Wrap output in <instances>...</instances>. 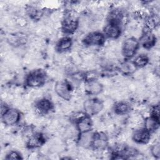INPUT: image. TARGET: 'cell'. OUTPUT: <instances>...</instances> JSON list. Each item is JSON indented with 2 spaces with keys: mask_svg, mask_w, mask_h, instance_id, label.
I'll list each match as a JSON object with an SVG mask.
<instances>
[{
  "mask_svg": "<svg viewBox=\"0 0 160 160\" xmlns=\"http://www.w3.org/2000/svg\"><path fill=\"white\" fill-rule=\"evenodd\" d=\"M6 159H22V155L18 151L15 150L10 151L6 156Z\"/></svg>",
  "mask_w": 160,
  "mask_h": 160,
  "instance_id": "obj_25",
  "label": "cell"
},
{
  "mask_svg": "<svg viewBox=\"0 0 160 160\" xmlns=\"http://www.w3.org/2000/svg\"><path fill=\"white\" fill-rule=\"evenodd\" d=\"M79 21L73 12H69L64 15L61 22V29L64 34H73L78 29Z\"/></svg>",
  "mask_w": 160,
  "mask_h": 160,
  "instance_id": "obj_1",
  "label": "cell"
},
{
  "mask_svg": "<svg viewBox=\"0 0 160 160\" xmlns=\"http://www.w3.org/2000/svg\"><path fill=\"white\" fill-rule=\"evenodd\" d=\"M109 144L108 138L104 132L93 133L91 147L94 151L101 152L106 149Z\"/></svg>",
  "mask_w": 160,
  "mask_h": 160,
  "instance_id": "obj_6",
  "label": "cell"
},
{
  "mask_svg": "<svg viewBox=\"0 0 160 160\" xmlns=\"http://www.w3.org/2000/svg\"><path fill=\"white\" fill-rule=\"evenodd\" d=\"M144 128H146L150 132H152L158 129L159 126V119L149 116L147 117L144 120Z\"/></svg>",
  "mask_w": 160,
  "mask_h": 160,
  "instance_id": "obj_21",
  "label": "cell"
},
{
  "mask_svg": "<svg viewBox=\"0 0 160 160\" xmlns=\"http://www.w3.org/2000/svg\"><path fill=\"white\" fill-rule=\"evenodd\" d=\"M139 43L146 49H151L156 43V36L151 31H143L139 38Z\"/></svg>",
  "mask_w": 160,
  "mask_h": 160,
  "instance_id": "obj_13",
  "label": "cell"
},
{
  "mask_svg": "<svg viewBox=\"0 0 160 160\" xmlns=\"http://www.w3.org/2000/svg\"><path fill=\"white\" fill-rule=\"evenodd\" d=\"M103 34L105 38L111 39H116L121 34V26L112 22H108L103 28Z\"/></svg>",
  "mask_w": 160,
  "mask_h": 160,
  "instance_id": "obj_12",
  "label": "cell"
},
{
  "mask_svg": "<svg viewBox=\"0 0 160 160\" xmlns=\"http://www.w3.org/2000/svg\"><path fill=\"white\" fill-rule=\"evenodd\" d=\"M98 76L99 74L96 71L91 69L83 73V81L84 82H88L97 80Z\"/></svg>",
  "mask_w": 160,
  "mask_h": 160,
  "instance_id": "obj_23",
  "label": "cell"
},
{
  "mask_svg": "<svg viewBox=\"0 0 160 160\" xmlns=\"http://www.w3.org/2000/svg\"><path fill=\"white\" fill-rule=\"evenodd\" d=\"M93 133L90 132L79 134L78 138V142L79 146L84 149H87L91 147Z\"/></svg>",
  "mask_w": 160,
  "mask_h": 160,
  "instance_id": "obj_20",
  "label": "cell"
},
{
  "mask_svg": "<svg viewBox=\"0 0 160 160\" xmlns=\"http://www.w3.org/2000/svg\"><path fill=\"white\" fill-rule=\"evenodd\" d=\"M105 36L99 31H92L87 34L82 39V43L88 47L101 46L105 43Z\"/></svg>",
  "mask_w": 160,
  "mask_h": 160,
  "instance_id": "obj_7",
  "label": "cell"
},
{
  "mask_svg": "<svg viewBox=\"0 0 160 160\" xmlns=\"http://www.w3.org/2000/svg\"><path fill=\"white\" fill-rule=\"evenodd\" d=\"M104 102L98 98H91L86 100L83 103L84 112L89 116L99 114L104 108Z\"/></svg>",
  "mask_w": 160,
  "mask_h": 160,
  "instance_id": "obj_5",
  "label": "cell"
},
{
  "mask_svg": "<svg viewBox=\"0 0 160 160\" xmlns=\"http://www.w3.org/2000/svg\"><path fill=\"white\" fill-rule=\"evenodd\" d=\"M149 61V57L144 54H141L135 57L132 61L134 64L137 68H143L146 67Z\"/></svg>",
  "mask_w": 160,
  "mask_h": 160,
  "instance_id": "obj_22",
  "label": "cell"
},
{
  "mask_svg": "<svg viewBox=\"0 0 160 160\" xmlns=\"http://www.w3.org/2000/svg\"><path fill=\"white\" fill-rule=\"evenodd\" d=\"M103 89V85L98 80L84 82V92L91 96L100 94Z\"/></svg>",
  "mask_w": 160,
  "mask_h": 160,
  "instance_id": "obj_14",
  "label": "cell"
},
{
  "mask_svg": "<svg viewBox=\"0 0 160 160\" xmlns=\"http://www.w3.org/2000/svg\"><path fill=\"white\" fill-rule=\"evenodd\" d=\"M2 122L4 126L11 127L16 125L21 119V113L16 108H9L3 114L1 115Z\"/></svg>",
  "mask_w": 160,
  "mask_h": 160,
  "instance_id": "obj_9",
  "label": "cell"
},
{
  "mask_svg": "<svg viewBox=\"0 0 160 160\" xmlns=\"http://www.w3.org/2000/svg\"><path fill=\"white\" fill-rule=\"evenodd\" d=\"M132 109L131 104L125 101H119L114 103L113 105V110L116 114L119 116H124L129 114Z\"/></svg>",
  "mask_w": 160,
  "mask_h": 160,
  "instance_id": "obj_17",
  "label": "cell"
},
{
  "mask_svg": "<svg viewBox=\"0 0 160 160\" xmlns=\"http://www.w3.org/2000/svg\"><path fill=\"white\" fill-rule=\"evenodd\" d=\"M56 94L61 99L69 101L74 96V90L72 84L67 80H59L54 86Z\"/></svg>",
  "mask_w": 160,
  "mask_h": 160,
  "instance_id": "obj_3",
  "label": "cell"
},
{
  "mask_svg": "<svg viewBox=\"0 0 160 160\" xmlns=\"http://www.w3.org/2000/svg\"><path fill=\"white\" fill-rule=\"evenodd\" d=\"M46 74L41 69H36L30 72L25 78V84L31 88H37L42 86L46 82Z\"/></svg>",
  "mask_w": 160,
  "mask_h": 160,
  "instance_id": "obj_2",
  "label": "cell"
},
{
  "mask_svg": "<svg viewBox=\"0 0 160 160\" xmlns=\"http://www.w3.org/2000/svg\"><path fill=\"white\" fill-rule=\"evenodd\" d=\"M137 69L132 61H126L121 62L118 68L119 71L123 75L128 76L134 74Z\"/></svg>",
  "mask_w": 160,
  "mask_h": 160,
  "instance_id": "obj_19",
  "label": "cell"
},
{
  "mask_svg": "<svg viewBox=\"0 0 160 160\" xmlns=\"http://www.w3.org/2000/svg\"><path fill=\"white\" fill-rule=\"evenodd\" d=\"M46 141L44 135L41 132L32 133L29 137L26 142V146L29 149H37L42 147Z\"/></svg>",
  "mask_w": 160,
  "mask_h": 160,
  "instance_id": "obj_11",
  "label": "cell"
},
{
  "mask_svg": "<svg viewBox=\"0 0 160 160\" xmlns=\"http://www.w3.org/2000/svg\"><path fill=\"white\" fill-rule=\"evenodd\" d=\"M72 40L68 36L60 38L56 42L55 49L59 53H64L70 50L72 47Z\"/></svg>",
  "mask_w": 160,
  "mask_h": 160,
  "instance_id": "obj_16",
  "label": "cell"
},
{
  "mask_svg": "<svg viewBox=\"0 0 160 160\" xmlns=\"http://www.w3.org/2000/svg\"><path fill=\"white\" fill-rule=\"evenodd\" d=\"M151 153L156 158L160 157V144L159 142H155L151 148Z\"/></svg>",
  "mask_w": 160,
  "mask_h": 160,
  "instance_id": "obj_24",
  "label": "cell"
},
{
  "mask_svg": "<svg viewBox=\"0 0 160 160\" xmlns=\"http://www.w3.org/2000/svg\"><path fill=\"white\" fill-rule=\"evenodd\" d=\"M159 23V16L156 14L149 16L146 18L144 21V26L143 31H151L152 30L156 29Z\"/></svg>",
  "mask_w": 160,
  "mask_h": 160,
  "instance_id": "obj_18",
  "label": "cell"
},
{
  "mask_svg": "<svg viewBox=\"0 0 160 160\" xmlns=\"http://www.w3.org/2000/svg\"><path fill=\"white\" fill-rule=\"evenodd\" d=\"M76 128L79 134L90 132L93 126V122L91 120L90 116L86 115L80 120H79L76 123Z\"/></svg>",
  "mask_w": 160,
  "mask_h": 160,
  "instance_id": "obj_15",
  "label": "cell"
},
{
  "mask_svg": "<svg viewBox=\"0 0 160 160\" xmlns=\"http://www.w3.org/2000/svg\"><path fill=\"white\" fill-rule=\"evenodd\" d=\"M151 116L159 119V104H155L151 110Z\"/></svg>",
  "mask_w": 160,
  "mask_h": 160,
  "instance_id": "obj_26",
  "label": "cell"
},
{
  "mask_svg": "<svg viewBox=\"0 0 160 160\" xmlns=\"http://www.w3.org/2000/svg\"><path fill=\"white\" fill-rule=\"evenodd\" d=\"M131 138L137 144H146L151 139V132L144 128H139L132 132Z\"/></svg>",
  "mask_w": 160,
  "mask_h": 160,
  "instance_id": "obj_10",
  "label": "cell"
},
{
  "mask_svg": "<svg viewBox=\"0 0 160 160\" xmlns=\"http://www.w3.org/2000/svg\"><path fill=\"white\" fill-rule=\"evenodd\" d=\"M139 47V41L135 37H129L122 42L121 54L125 58L130 59L136 54Z\"/></svg>",
  "mask_w": 160,
  "mask_h": 160,
  "instance_id": "obj_4",
  "label": "cell"
},
{
  "mask_svg": "<svg viewBox=\"0 0 160 160\" xmlns=\"http://www.w3.org/2000/svg\"><path fill=\"white\" fill-rule=\"evenodd\" d=\"M9 108L8 106V105L5 102H2L1 106V115L3 114Z\"/></svg>",
  "mask_w": 160,
  "mask_h": 160,
  "instance_id": "obj_27",
  "label": "cell"
},
{
  "mask_svg": "<svg viewBox=\"0 0 160 160\" xmlns=\"http://www.w3.org/2000/svg\"><path fill=\"white\" fill-rule=\"evenodd\" d=\"M54 109L52 101L46 98H39L34 104L35 112L39 116H46L50 114Z\"/></svg>",
  "mask_w": 160,
  "mask_h": 160,
  "instance_id": "obj_8",
  "label": "cell"
}]
</instances>
